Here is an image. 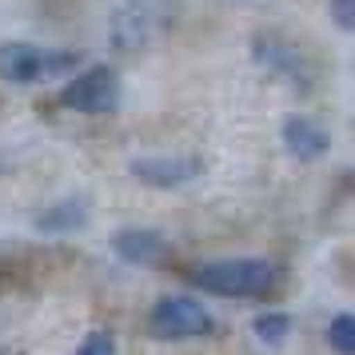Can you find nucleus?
Returning a JSON list of instances; mask_svg holds the SVG:
<instances>
[{
	"label": "nucleus",
	"mask_w": 355,
	"mask_h": 355,
	"mask_svg": "<svg viewBox=\"0 0 355 355\" xmlns=\"http://www.w3.org/2000/svg\"><path fill=\"white\" fill-rule=\"evenodd\" d=\"M256 336L268 343V347H279L284 339H288V331H291V315H284V311H268V315H259L256 323Z\"/></svg>",
	"instance_id": "9d476101"
},
{
	"label": "nucleus",
	"mask_w": 355,
	"mask_h": 355,
	"mask_svg": "<svg viewBox=\"0 0 355 355\" xmlns=\"http://www.w3.org/2000/svg\"><path fill=\"white\" fill-rule=\"evenodd\" d=\"M76 355H120V347H116L112 331H92V336L80 343V352Z\"/></svg>",
	"instance_id": "f8f14e48"
},
{
	"label": "nucleus",
	"mask_w": 355,
	"mask_h": 355,
	"mask_svg": "<svg viewBox=\"0 0 355 355\" xmlns=\"http://www.w3.org/2000/svg\"><path fill=\"white\" fill-rule=\"evenodd\" d=\"M352 8H355V0H331V17H336L339 33H352V28H355Z\"/></svg>",
	"instance_id": "ddd939ff"
},
{
	"label": "nucleus",
	"mask_w": 355,
	"mask_h": 355,
	"mask_svg": "<svg viewBox=\"0 0 355 355\" xmlns=\"http://www.w3.org/2000/svg\"><path fill=\"white\" fill-rule=\"evenodd\" d=\"M284 144L295 160H320L323 152L331 148V136L315 124V120H307V116H288L284 120Z\"/></svg>",
	"instance_id": "0eeeda50"
},
{
	"label": "nucleus",
	"mask_w": 355,
	"mask_h": 355,
	"mask_svg": "<svg viewBox=\"0 0 355 355\" xmlns=\"http://www.w3.org/2000/svg\"><path fill=\"white\" fill-rule=\"evenodd\" d=\"M76 56L68 52H52L40 49V44H24V40H8L0 44V80L8 84H36V80H49L56 72H64Z\"/></svg>",
	"instance_id": "f03ea898"
},
{
	"label": "nucleus",
	"mask_w": 355,
	"mask_h": 355,
	"mask_svg": "<svg viewBox=\"0 0 355 355\" xmlns=\"http://www.w3.org/2000/svg\"><path fill=\"white\" fill-rule=\"evenodd\" d=\"M200 172H204L200 156H140V160H132V176L148 188H180V184H192Z\"/></svg>",
	"instance_id": "39448f33"
},
{
	"label": "nucleus",
	"mask_w": 355,
	"mask_h": 355,
	"mask_svg": "<svg viewBox=\"0 0 355 355\" xmlns=\"http://www.w3.org/2000/svg\"><path fill=\"white\" fill-rule=\"evenodd\" d=\"M112 252L124 263H136V268H148V263H160L164 259V236L160 232H148V227H124L112 236Z\"/></svg>",
	"instance_id": "423d86ee"
},
{
	"label": "nucleus",
	"mask_w": 355,
	"mask_h": 355,
	"mask_svg": "<svg viewBox=\"0 0 355 355\" xmlns=\"http://www.w3.org/2000/svg\"><path fill=\"white\" fill-rule=\"evenodd\" d=\"M33 224L36 232H80L88 224V204L84 200H60V204L40 211Z\"/></svg>",
	"instance_id": "6e6552de"
},
{
	"label": "nucleus",
	"mask_w": 355,
	"mask_h": 355,
	"mask_svg": "<svg viewBox=\"0 0 355 355\" xmlns=\"http://www.w3.org/2000/svg\"><path fill=\"white\" fill-rule=\"evenodd\" d=\"M256 60H259L263 68H272V72H284L288 80L304 76V64H300V56H295L288 44H279V40H256Z\"/></svg>",
	"instance_id": "1a4fd4ad"
},
{
	"label": "nucleus",
	"mask_w": 355,
	"mask_h": 355,
	"mask_svg": "<svg viewBox=\"0 0 355 355\" xmlns=\"http://www.w3.org/2000/svg\"><path fill=\"white\" fill-rule=\"evenodd\" d=\"M148 327L156 339H192V336H208L211 331V315L200 300L188 295H164L160 304L152 307Z\"/></svg>",
	"instance_id": "7ed1b4c3"
},
{
	"label": "nucleus",
	"mask_w": 355,
	"mask_h": 355,
	"mask_svg": "<svg viewBox=\"0 0 355 355\" xmlns=\"http://www.w3.org/2000/svg\"><path fill=\"white\" fill-rule=\"evenodd\" d=\"M64 104L72 112H84V116L112 112L116 104H120V80L108 68H88V72H80L64 88Z\"/></svg>",
	"instance_id": "20e7f679"
},
{
	"label": "nucleus",
	"mask_w": 355,
	"mask_h": 355,
	"mask_svg": "<svg viewBox=\"0 0 355 355\" xmlns=\"http://www.w3.org/2000/svg\"><path fill=\"white\" fill-rule=\"evenodd\" d=\"M192 279L211 295H263L275 284V268L268 259H211L200 263L192 272Z\"/></svg>",
	"instance_id": "f257e3e1"
},
{
	"label": "nucleus",
	"mask_w": 355,
	"mask_h": 355,
	"mask_svg": "<svg viewBox=\"0 0 355 355\" xmlns=\"http://www.w3.org/2000/svg\"><path fill=\"white\" fill-rule=\"evenodd\" d=\"M327 343H331L336 355H355V320L347 311L327 323Z\"/></svg>",
	"instance_id": "9b49d317"
}]
</instances>
